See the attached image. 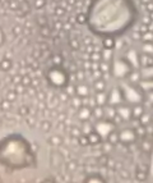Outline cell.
I'll use <instances>...</instances> for the list:
<instances>
[{"instance_id": "30bf717a", "label": "cell", "mask_w": 153, "mask_h": 183, "mask_svg": "<svg viewBox=\"0 0 153 183\" xmlns=\"http://www.w3.org/2000/svg\"><path fill=\"white\" fill-rule=\"evenodd\" d=\"M144 106L142 104H135L134 106L132 108V119H139L143 114H144Z\"/></svg>"}, {"instance_id": "d6986e66", "label": "cell", "mask_w": 153, "mask_h": 183, "mask_svg": "<svg viewBox=\"0 0 153 183\" xmlns=\"http://www.w3.org/2000/svg\"><path fill=\"white\" fill-rule=\"evenodd\" d=\"M142 42H153V30H149L148 32L142 35Z\"/></svg>"}, {"instance_id": "3957f363", "label": "cell", "mask_w": 153, "mask_h": 183, "mask_svg": "<svg viewBox=\"0 0 153 183\" xmlns=\"http://www.w3.org/2000/svg\"><path fill=\"white\" fill-rule=\"evenodd\" d=\"M46 78L49 83L55 88H64L68 86L69 76L68 72L63 68L61 65H52L47 70Z\"/></svg>"}, {"instance_id": "8fae6325", "label": "cell", "mask_w": 153, "mask_h": 183, "mask_svg": "<svg viewBox=\"0 0 153 183\" xmlns=\"http://www.w3.org/2000/svg\"><path fill=\"white\" fill-rule=\"evenodd\" d=\"M106 87H107V83H106V81H105L103 77L94 79V82H93V88L96 90V92H102V91H105V90H106Z\"/></svg>"}, {"instance_id": "836d02e7", "label": "cell", "mask_w": 153, "mask_h": 183, "mask_svg": "<svg viewBox=\"0 0 153 183\" xmlns=\"http://www.w3.org/2000/svg\"><path fill=\"white\" fill-rule=\"evenodd\" d=\"M13 32H14L15 36H18V35H21V32H22V27H21V26H14Z\"/></svg>"}, {"instance_id": "5bb4252c", "label": "cell", "mask_w": 153, "mask_h": 183, "mask_svg": "<svg viewBox=\"0 0 153 183\" xmlns=\"http://www.w3.org/2000/svg\"><path fill=\"white\" fill-rule=\"evenodd\" d=\"M138 120L140 122V124H142V126H145V127H147V126H149V124H151L152 122H153L152 115H151V114H148V113H145V111H144V114H143Z\"/></svg>"}, {"instance_id": "4dcf8cb0", "label": "cell", "mask_w": 153, "mask_h": 183, "mask_svg": "<svg viewBox=\"0 0 153 183\" xmlns=\"http://www.w3.org/2000/svg\"><path fill=\"white\" fill-rule=\"evenodd\" d=\"M50 141L52 145H60V143H61V140H60V137H57V136H54Z\"/></svg>"}, {"instance_id": "83f0119b", "label": "cell", "mask_w": 153, "mask_h": 183, "mask_svg": "<svg viewBox=\"0 0 153 183\" xmlns=\"http://www.w3.org/2000/svg\"><path fill=\"white\" fill-rule=\"evenodd\" d=\"M138 31L140 32V33H145V32H148L149 31V26L148 24H144V23H142V24H140V27L138 28Z\"/></svg>"}, {"instance_id": "4316f807", "label": "cell", "mask_w": 153, "mask_h": 183, "mask_svg": "<svg viewBox=\"0 0 153 183\" xmlns=\"http://www.w3.org/2000/svg\"><path fill=\"white\" fill-rule=\"evenodd\" d=\"M37 24L40 26V27H42V26H46L47 24V18L46 17H38L37 18Z\"/></svg>"}, {"instance_id": "7dc6e473", "label": "cell", "mask_w": 153, "mask_h": 183, "mask_svg": "<svg viewBox=\"0 0 153 183\" xmlns=\"http://www.w3.org/2000/svg\"><path fill=\"white\" fill-rule=\"evenodd\" d=\"M9 1H12V0H9Z\"/></svg>"}, {"instance_id": "9a60e30c", "label": "cell", "mask_w": 153, "mask_h": 183, "mask_svg": "<svg viewBox=\"0 0 153 183\" xmlns=\"http://www.w3.org/2000/svg\"><path fill=\"white\" fill-rule=\"evenodd\" d=\"M142 149L144 150L145 152H149L153 149V141L145 138V137H143V140H142Z\"/></svg>"}, {"instance_id": "ba28073f", "label": "cell", "mask_w": 153, "mask_h": 183, "mask_svg": "<svg viewBox=\"0 0 153 183\" xmlns=\"http://www.w3.org/2000/svg\"><path fill=\"white\" fill-rule=\"evenodd\" d=\"M78 117L81 118L83 122H88L89 118L92 117V110H91V108L87 106V105H82V106L78 109Z\"/></svg>"}, {"instance_id": "4fadbf2b", "label": "cell", "mask_w": 153, "mask_h": 183, "mask_svg": "<svg viewBox=\"0 0 153 183\" xmlns=\"http://www.w3.org/2000/svg\"><path fill=\"white\" fill-rule=\"evenodd\" d=\"M12 65H13V63H12V60L9 59V58H3V59L0 60V69L4 70V72L10 69Z\"/></svg>"}, {"instance_id": "44dd1931", "label": "cell", "mask_w": 153, "mask_h": 183, "mask_svg": "<svg viewBox=\"0 0 153 183\" xmlns=\"http://www.w3.org/2000/svg\"><path fill=\"white\" fill-rule=\"evenodd\" d=\"M40 33H41V36H42V37H50V35H51V27H50L49 24L40 27Z\"/></svg>"}, {"instance_id": "2e32d148", "label": "cell", "mask_w": 153, "mask_h": 183, "mask_svg": "<svg viewBox=\"0 0 153 183\" xmlns=\"http://www.w3.org/2000/svg\"><path fill=\"white\" fill-rule=\"evenodd\" d=\"M140 53L153 54V42H142V46H140Z\"/></svg>"}, {"instance_id": "ac0fdd59", "label": "cell", "mask_w": 153, "mask_h": 183, "mask_svg": "<svg viewBox=\"0 0 153 183\" xmlns=\"http://www.w3.org/2000/svg\"><path fill=\"white\" fill-rule=\"evenodd\" d=\"M51 62H52V65H63V55L61 54H54L51 56Z\"/></svg>"}, {"instance_id": "277c9868", "label": "cell", "mask_w": 153, "mask_h": 183, "mask_svg": "<svg viewBox=\"0 0 153 183\" xmlns=\"http://www.w3.org/2000/svg\"><path fill=\"white\" fill-rule=\"evenodd\" d=\"M138 134H136L135 129L132 128H125V129H121L119 132V141H121L123 143H133L136 140Z\"/></svg>"}, {"instance_id": "f1b7e54d", "label": "cell", "mask_w": 153, "mask_h": 183, "mask_svg": "<svg viewBox=\"0 0 153 183\" xmlns=\"http://www.w3.org/2000/svg\"><path fill=\"white\" fill-rule=\"evenodd\" d=\"M81 134H82V131L79 129V128H76V127H73V128H72V136L79 137Z\"/></svg>"}, {"instance_id": "8d00e7d4", "label": "cell", "mask_w": 153, "mask_h": 183, "mask_svg": "<svg viewBox=\"0 0 153 183\" xmlns=\"http://www.w3.org/2000/svg\"><path fill=\"white\" fill-rule=\"evenodd\" d=\"M15 96H17V92H14V91H10V92H8V99L10 101H13L15 99Z\"/></svg>"}, {"instance_id": "d6a6232c", "label": "cell", "mask_w": 153, "mask_h": 183, "mask_svg": "<svg viewBox=\"0 0 153 183\" xmlns=\"http://www.w3.org/2000/svg\"><path fill=\"white\" fill-rule=\"evenodd\" d=\"M133 37H134V40L140 41V40H142V33H140V32H139L138 30H136V31L133 33Z\"/></svg>"}, {"instance_id": "6da1fadb", "label": "cell", "mask_w": 153, "mask_h": 183, "mask_svg": "<svg viewBox=\"0 0 153 183\" xmlns=\"http://www.w3.org/2000/svg\"><path fill=\"white\" fill-rule=\"evenodd\" d=\"M87 26L96 36L117 37L136 22L133 0H92L87 10Z\"/></svg>"}, {"instance_id": "484cf974", "label": "cell", "mask_w": 153, "mask_h": 183, "mask_svg": "<svg viewBox=\"0 0 153 183\" xmlns=\"http://www.w3.org/2000/svg\"><path fill=\"white\" fill-rule=\"evenodd\" d=\"M32 83V79L30 76H22V85L24 86H30Z\"/></svg>"}, {"instance_id": "f35d334b", "label": "cell", "mask_w": 153, "mask_h": 183, "mask_svg": "<svg viewBox=\"0 0 153 183\" xmlns=\"http://www.w3.org/2000/svg\"><path fill=\"white\" fill-rule=\"evenodd\" d=\"M76 77H78V79L84 78V72H83V69H79L78 72H76Z\"/></svg>"}, {"instance_id": "7c38bea8", "label": "cell", "mask_w": 153, "mask_h": 183, "mask_svg": "<svg viewBox=\"0 0 153 183\" xmlns=\"http://www.w3.org/2000/svg\"><path fill=\"white\" fill-rule=\"evenodd\" d=\"M96 101H97V105H100V106H105V105L108 102V97H107L106 92H105V91L97 92V95H96Z\"/></svg>"}, {"instance_id": "ffe728a7", "label": "cell", "mask_w": 153, "mask_h": 183, "mask_svg": "<svg viewBox=\"0 0 153 183\" xmlns=\"http://www.w3.org/2000/svg\"><path fill=\"white\" fill-rule=\"evenodd\" d=\"M107 141L111 143V145L116 143L117 141H119V132H116V131H112V132H111V133L107 136Z\"/></svg>"}, {"instance_id": "8992f818", "label": "cell", "mask_w": 153, "mask_h": 183, "mask_svg": "<svg viewBox=\"0 0 153 183\" xmlns=\"http://www.w3.org/2000/svg\"><path fill=\"white\" fill-rule=\"evenodd\" d=\"M126 79H128V82H129L130 85H134V86L139 85V83L142 82V79H143L140 69H139V68H134L132 72L129 73V76H128Z\"/></svg>"}, {"instance_id": "52a82bcc", "label": "cell", "mask_w": 153, "mask_h": 183, "mask_svg": "<svg viewBox=\"0 0 153 183\" xmlns=\"http://www.w3.org/2000/svg\"><path fill=\"white\" fill-rule=\"evenodd\" d=\"M115 47H116V37H112V36L102 37V49L114 51Z\"/></svg>"}, {"instance_id": "1f68e13d", "label": "cell", "mask_w": 153, "mask_h": 183, "mask_svg": "<svg viewBox=\"0 0 153 183\" xmlns=\"http://www.w3.org/2000/svg\"><path fill=\"white\" fill-rule=\"evenodd\" d=\"M151 22H152V19H151V17H149V14L148 15H144V17L142 18V23H144V24H151Z\"/></svg>"}, {"instance_id": "d4e9b609", "label": "cell", "mask_w": 153, "mask_h": 183, "mask_svg": "<svg viewBox=\"0 0 153 183\" xmlns=\"http://www.w3.org/2000/svg\"><path fill=\"white\" fill-rule=\"evenodd\" d=\"M65 8H63V6H60V5H57L56 8H55V14L57 15V17H63V15H65Z\"/></svg>"}, {"instance_id": "ee69618b", "label": "cell", "mask_w": 153, "mask_h": 183, "mask_svg": "<svg viewBox=\"0 0 153 183\" xmlns=\"http://www.w3.org/2000/svg\"><path fill=\"white\" fill-rule=\"evenodd\" d=\"M148 14H149V17H151V19H152V21H153V12H151V13H148Z\"/></svg>"}, {"instance_id": "e0dca14e", "label": "cell", "mask_w": 153, "mask_h": 183, "mask_svg": "<svg viewBox=\"0 0 153 183\" xmlns=\"http://www.w3.org/2000/svg\"><path fill=\"white\" fill-rule=\"evenodd\" d=\"M88 17H87V13H78L75 15V22L78 24H87Z\"/></svg>"}, {"instance_id": "7a4b0ae2", "label": "cell", "mask_w": 153, "mask_h": 183, "mask_svg": "<svg viewBox=\"0 0 153 183\" xmlns=\"http://www.w3.org/2000/svg\"><path fill=\"white\" fill-rule=\"evenodd\" d=\"M134 69L133 64L129 62L126 56H119V58H114L111 60V69L110 73L111 76L115 77L117 79H125L128 78L129 73Z\"/></svg>"}, {"instance_id": "e575fe53", "label": "cell", "mask_w": 153, "mask_h": 183, "mask_svg": "<svg viewBox=\"0 0 153 183\" xmlns=\"http://www.w3.org/2000/svg\"><path fill=\"white\" fill-rule=\"evenodd\" d=\"M13 82L14 83H22V76H19V74H17V76H14L13 77Z\"/></svg>"}, {"instance_id": "f6af8a7d", "label": "cell", "mask_w": 153, "mask_h": 183, "mask_svg": "<svg viewBox=\"0 0 153 183\" xmlns=\"http://www.w3.org/2000/svg\"><path fill=\"white\" fill-rule=\"evenodd\" d=\"M54 1H56V3H60V1H61V0H54Z\"/></svg>"}, {"instance_id": "f546056e", "label": "cell", "mask_w": 153, "mask_h": 183, "mask_svg": "<svg viewBox=\"0 0 153 183\" xmlns=\"http://www.w3.org/2000/svg\"><path fill=\"white\" fill-rule=\"evenodd\" d=\"M5 42V33H4V31H3V28L0 27V46H3Z\"/></svg>"}, {"instance_id": "60d3db41", "label": "cell", "mask_w": 153, "mask_h": 183, "mask_svg": "<svg viewBox=\"0 0 153 183\" xmlns=\"http://www.w3.org/2000/svg\"><path fill=\"white\" fill-rule=\"evenodd\" d=\"M63 28H64V30L68 31V30H70V28H72V26H70V23H65V24L63 26Z\"/></svg>"}, {"instance_id": "b9f144b4", "label": "cell", "mask_w": 153, "mask_h": 183, "mask_svg": "<svg viewBox=\"0 0 153 183\" xmlns=\"http://www.w3.org/2000/svg\"><path fill=\"white\" fill-rule=\"evenodd\" d=\"M10 5H12V9H14V10H15V9H18V4H17V3L12 1V3H10Z\"/></svg>"}, {"instance_id": "5b68a950", "label": "cell", "mask_w": 153, "mask_h": 183, "mask_svg": "<svg viewBox=\"0 0 153 183\" xmlns=\"http://www.w3.org/2000/svg\"><path fill=\"white\" fill-rule=\"evenodd\" d=\"M139 67L143 69L153 68V54L140 53L139 51Z\"/></svg>"}, {"instance_id": "d590c367", "label": "cell", "mask_w": 153, "mask_h": 183, "mask_svg": "<svg viewBox=\"0 0 153 183\" xmlns=\"http://www.w3.org/2000/svg\"><path fill=\"white\" fill-rule=\"evenodd\" d=\"M145 10L148 12V13H151V12H153V1H151V3H148V4H145Z\"/></svg>"}, {"instance_id": "74e56055", "label": "cell", "mask_w": 153, "mask_h": 183, "mask_svg": "<svg viewBox=\"0 0 153 183\" xmlns=\"http://www.w3.org/2000/svg\"><path fill=\"white\" fill-rule=\"evenodd\" d=\"M19 113H21L22 115H27L28 114V108L27 106H22L21 109H19Z\"/></svg>"}, {"instance_id": "ab89813d", "label": "cell", "mask_w": 153, "mask_h": 183, "mask_svg": "<svg viewBox=\"0 0 153 183\" xmlns=\"http://www.w3.org/2000/svg\"><path fill=\"white\" fill-rule=\"evenodd\" d=\"M42 126H43V129L45 131H49V128H50V123H49V122H43Z\"/></svg>"}, {"instance_id": "7402d4cb", "label": "cell", "mask_w": 153, "mask_h": 183, "mask_svg": "<svg viewBox=\"0 0 153 183\" xmlns=\"http://www.w3.org/2000/svg\"><path fill=\"white\" fill-rule=\"evenodd\" d=\"M89 60L94 63H100L102 60V53H97V51H93L92 54H89Z\"/></svg>"}, {"instance_id": "603a6c76", "label": "cell", "mask_w": 153, "mask_h": 183, "mask_svg": "<svg viewBox=\"0 0 153 183\" xmlns=\"http://www.w3.org/2000/svg\"><path fill=\"white\" fill-rule=\"evenodd\" d=\"M69 45H70V47H72L73 50H78L79 47H81V42H79V40L78 38H75V37L69 41Z\"/></svg>"}, {"instance_id": "9c48e42d", "label": "cell", "mask_w": 153, "mask_h": 183, "mask_svg": "<svg viewBox=\"0 0 153 183\" xmlns=\"http://www.w3.org/2000/svg\"><path fill=\"white\" fill-rule=\"evenodd\" d=\"M75 95L76 96H79V97H82V99H85V97H88L89 96V87L87 85H78V86H75Z\"/></svg>"}, {"instance_id": "7bdbcfd3", "label": "cell", "mask_w": 153, "mask_h": 183, "mask_svg": "<svg viewBox=\"0 0 153 183\" xmlns=\"http://www.w3.org/2000/svg\"><path fill=\"white\" fill-rule=\"evenodd\" d=\"M151 1H153V0H140V3H142V4H148V3H151Z\"/></svg>"}, {"instance_id": "cb8c5ba5", "label": "cell", "mask_w": 153, "mask_h": 183, "mask_svg": "<svg viewBox=\"0 0 153 183\" xmlns=\"http://www.w3.org/2000/svg\"><path fill=\"white\" fill-rule=\"evenodd\" d=\"M46 4H47V0H34V3H33L36 9H42L46 6Z\"/></svg>"}, {"instance_id": "bcb514c9", "label": "cell", "mask_w": 153, "mask_h": 183, "mask_svg": "<svg viewBox=\"0 0 153 183\" xmlns=\"http://www.w3.org/2000/svg\"><path fill=\"white\" fill-rule=\"evenodd\" d=\"M152 136H153V134H152ZM152 141H153V137H152Z\"/></svg>"}]
</instances>
